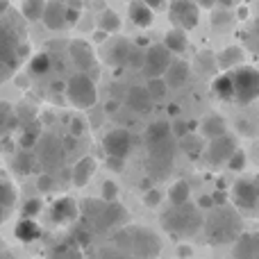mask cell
I'll return each instance as SVG.
<instances>
[{
  "label": "cell",
  "mask_w": 259,
  "mask_h": 259,
  "mask_svg": "<svg viewBox=\"0 0 259 259\" xmlns=\"http://www.w3.org/2000/svg\"><path fill=\"white\" fill-rule=\"evenodd\" d=\"M223 134H225V121H223V116H219V114H209V116L202 118V123H200V137L214 141V139L223 137Z\"/></svg>",
  "instance_id": "d6986e66"
},
{
  "label": "cell",
  "mask_w": 259,
  "mask_h": 259,
  "mask_svg": "<svg viewBox=\"0 0 259 259\" xmlns=\"http://www.w3.org/2000/svg\"><path fill=\"white\" fill-rule=\"evenodd\" d=\"M12 166H14V173H18V175H27V173L32 170V157L27 155V152H18V155L14 157Z\"/></svg>",
  "instance_id": "d6a6232c"
},
{
  "label": "cell",
  "mask_w": 259,
  "mask_h": 259,
  "mask_svg": "<svg viewBox=\"0 0 259 259\" xmlns=\"http://www.w3.org/2000/svg\"><path fill=\"white\" fill-rule=\"evenodd\" d=\"M14 234H16L18 241H23V243H32V241H36V239L41 237V228H39V223H36V221H32V219H23L21 223L16 225Z\"/></svg>",
  "instance_id": "603a6c76"
},
{
  "label": "cell",
  "mask_w": 259,
  "mask_h": 259,
  "mask_svg": "<svg viewBox=\"0 0 259 259\" xmlns=\"http://www.w3.org/2000/svg\"><path fill=\"white\" fill-rule=\"evenodd\" d=\"M105 112H107V114H114V112H118V100L109 98L107 103H105Z\"/></svg>",
  "instance_id": "c3c4849f"
},
{
  "label": "cell",
  "mask_w": 259,
  "mask_h": 259,
  "mask_svg": "<svg viewBox=\"0 0 259 259\" xmlns=\"http://www.w3.org/2000/svg\"><path fill=\"white\" fill-rule=\"evenodd\" d=\"M41 211V200L39 198H32V200H27L25 205H23V219H32L34 221V216Z\"/></svg>",
  "instance_id": "d590c367"
},
{
  "label": "cell",
  "mask_w": 259,
  "mask_h": 259,
  "mask_svg": "<svg viewBox=\"0 0 259 259\" xmlns=\"http://www.w3.org/2000/svg\"><path fill=\"white\" fill-rule=\"evenodd\" d=\"M255 34L259 36V18H257V23H255Z\"/></svg>",
  "instance_id": "e7e4bbea"
},
{
  "label": "cell",
  "mask_w": 259,
  "mask_h": 259,
  "mask_svg": "<svg viewBox=\"0 0 259 259\" xmlns=\"http://www.w3.org/2000/svg\"><path fill=\"white\" fill-rule=\"evenodd\" d=\"M77 205L73 198H59L57 202L53 205V209H50V219H53V223H59V225H66L71 223V221L77 219Z\"/></svg>",
  "instance_id": "5bb4252c"
},
{
  "label": "cell",
  "mask_w": 259,
  "mask_h": 259,
  "mask_svg": "<svg viewBox=\"0 0 259 259\" xmlns=\"http://www.w3.org/2000/svg\"><path fill=\"white\" fill-rule=\"evenodd\" d=\"M21 12H23V16H25V21H30V23L39 21V18H44L46 0H23Z\"/></svg>",
  "instance_id": "4316f807"
},
{
  "label": "cell",
  "mask_w": 259,
  "mask_h": 259,
  "mask_svg": "<svg viewBox=\"0 0 259 259\" xmlns=\"http://www.w3.org/2000/svg\"><path fill=\"white\" fill-rule=\"evenodd\" d=\"M118 30H121V18H118V14H114L112 9L103 12V16H100V32L114 34V32H118Z\"/></svg>",
  "instance_id": "f546056e"
},
{
  "label": "cell",
  "mask_w": 259,
  "mask_h": 259,
  "mask_svg": "<svg viewBox=\"0 0 259 259\" xmlns=\"http://www.w3.org/2000/svg\"><path fill=\"white\" fill-rule=\"evenodd\" d=\"M182 141V150H184V155L187 157H191V159H196V157H200L202 155V137H198V134H191L189 132L184 139H180Z\"/></svg>",
  "instance_id": "f1b7e54d"
},
{
  "label": "cell",
  "mask_w": 259,
  "mask_h": 259,
  "mask_svg": "<svg viewBox=\"0 0 259 259\" xmlns=\"http://www.w3.org/2000/svg\"><path fill=\"white\" fill-rule=\"evenodd\" d=\"M159 202H161V193L157 189H148L143 193V205L146 207H159Z\"/></svg>",
  "instance_id": "ab89813d"
},
{
  "label": "cell",
  "mask_w": 259,
  "mask_h": 259,
  "mask_svg": "<svg viewBox=\"0 0 259 259\" xmlns=\"http://www.w3.org/2000/svg\"><path fill=\"white\" fill-rule=\"evenodd\" d=\"M230 18H232V16H230V12H225V9H223V12H216L211 21H214V25L219 27V25H228Z\"/></svg>",
  "instance_id": "f6af8a7d"
},
{
  "label": "cell",
  "mask_w": 259,
  "mask_h": 259,
  "mask_svg": "<svg viewBox=\"0 0 259 259\" xmlns=\"http://www.w3.org/2000/svg\"><path fill=\"white\" fill-rule=\"evenodd\" d=\"M189 196H191V189H189V184L184 182V180H180V182H175L173 187L168 189V200L170 205H187L189 202Z\"/></svg>",
  "instance_id": "83f0119b"
},
{
  "label": "cell",
  "mask_w": 259,
  "mask_h": 259,
  "mask_svg": "<svg viewBox=\"0 0 259 259\" xmlns=\"http://www.w3.org/2000/svg\"><path fill=\"white\" fill-rule=\"evenodd\" d=\"M198 3H200L202 7H214V5L219 3V0H198Z\"/></svg>",
  "instance_id": "11a10c76"
},
{
  "label": "cell",
  "mask_w": 259,
  "mask_h": 259,
  "mask_svg": "<svg viewBox=\"0 0 259 259\" xmlns=\"http://www.w3.org/2000/svg\"><path fill=\"white\" fill-rule=\"evenodd\" d=\"M141 3H146L150 9H159L161 5H164V0H141Z\"/></svg>",
  "instance_id": "816d5d0a"
},
{
  "label": "cell",
  "mask_w": 259,
  "mask_h": 259,
  "mask_svg": "<svg viewBox=\"0 0 259 259\" xmlns=\"http://www.w3.org/2000/svg\"><path fill=\"white\" fill-rule=\"evenodd\" d=\"M241 59H243V50L237 48V46H232V48L221 50L219 59H216V66L223 68V71H228V68H239Z\"/></svg>",
  "instance_id": "d4e9b609"
},
{
  "label": "cell",
  "mask_w": 259,
  "mask_h": 259,
  "mask_svg": "<svg viewBox=\"0 0 259 259\" xmlns=\"http://www.w3.org/2000/svg\"><path fill=\"white\" fill-rule=\"evenodd\" d=\"M36 187H39V191H50V189L55 187V180L50 178V175H41V178L36 180Z\"/></svg>",
  "instance_id": "ee69618b"
},
{
  "label": "cell",
  "mask_w": 259,
  "mask_h": 259,
  "mask_svg": "<svg viewBox=\"0 0 259 259\" xmlns=\"http://www.w3.org/2000/svg\"><path fill=\"white\" fill-rule=\"evenodd\" d=\"M180 257H191V248L182 246V248H180Z\"/></svg>",
  "instance_id": "db71d44e"
},
{
  "label": "cell",
  "mask_w": 259,
  "mask_h": 259,
  "mask_svg": "<svg viewBox=\"0 0 259 259\" xmlns=\"http://www.w3.org/2000/svg\"><path fill=\"white\" fill-rule=\"evenodd\" d=\"M198 209H214V200H211V196L198 198Z\"/></svg>",
  "instance_id": "bcb514c9"
},
{
  "label": "cell",
  "mask_w": 259,
  "mask_h": 259,
  "mask_svg": "<svg viewBox=\"0 0 259 259\" xmlns=\"http://www.w3.org/2000/svg\"><path fill=\"white\" fill-rule=\"evenodd\" d=\"M5 34H7V30H5V27H3V25H0V39H3V36H5Z\"/></svg>",
  "instance_id": "be15d7a7"
},
{
  "label": "cell",
  "mask_w": 259,
  "mask_h": 259,
  "mask_svg": "<svg viewBox=\"0 0 259 259\" xmlns=\"http://www.w3.org/2000/svg\"><path fill=\"white\" fill-rule=\"evenodd\" d=\"M234 152H237V141H234V137L223 134V137L209 141V148H207V161H209L211 166L228 164L230 157H232Z\"/></svg>",
  "instance_id": "8fae6325"
},
{
  "label": "cell",
  "mask_w": 259,
  "mask_h": 259,
  "mask_svg": "<svg viewBox=\"0 0 259 259\" xmlns=\"http://www.w3.org/2000/svg\"><path fill=\"white\" fill-rule=\"evenodd\" d=\"M16 53H18V46H16V41H14V36L7 32V34L0 39V64L14 68V64L18 62Z\"/></svg>",
  "instance_id": "cb8c5ba5"
},
{
  "label": "cell",
  "mask_w": 259,
  "mask_h": 259,
  "mask_svg": "<svg viewBox=\"0 0 259 259\" xmlns=\"http://www.w3.org/2000/svg\"><path fill=\"white\" fill-rule=\"evenodd\" d=\"M164 46L168 53H184L189 46V39H187V32L182 30H170L164 39Z\"/></svg>",
  "instance_id": "484cf974"
},
{
  "label": "cell",
  "mask_w": 259,
  "mask_h": 259,
  "mask_svg": "<svg viewBox=\"0 0 259 259\" xmlns=\"http://www.w3.org/2000/svg\"><path fill=\"white\" fill-rule=\"evenodd\" d=\"M187 80H189V64L187 62L170 64L168 71H166V75H164V82H166L168 89H180Z\"/></svg>",
  "instance_id": "ac0fdd59"
},
{
  "label": "cell",
  "mask_w": 259,
  "mask_h": 259,
  "mask_svg": "<svg viewBox=\"0 0 259 259\" xmlns=\"http://www.w3.org/2000/svg\"><path fill=\"white\" fill-rule=\"evenodd\" d=\"M211 62H214V57H211V55H200V57H198V64H200V73H211V71H214V64H211Z\"/></svg>",
  "instance_id": "b9f144b4"
},
{
  "label": "cell",
  "mask_w": 259,
  "mask_h": 259,
  "mask_svg": "<svg viewBox=\"0 0 259 259\" xmlns=\"http://www.w3.org/2000/svg\"><path fill=\"white\" fill-rule=\"evenodd\" d=\"M116 196H118V187H116V182L107 180V182L103 184V200H105V202H116Z\"/></svg>",
  "instance_id": "74e56055"
},
{
  "label": "cell",
  "mask_w": 259,
  "mask_h": 259,
  "mask_svg": "<svg viewBox=\"0 0 259 259\" xmlns=\"http://www.w3.org/2000/svg\"><path fill=\"white\" fill-rule=\"evenodd\" d=\"M237 127L241 130V132H246V134H250V132H252L250 125H248V121H246V118H241V121H237Z\"/></svg>",
  "instance_id": "f907efd6"
},
{
  "label": "cell",
  "mask_w": 259,
  "mask_h": 259,
  "mask_svg": "<svg viewBox=\"0 0 259 259\" xmlns=\"http://www.w3.org/2000/svg\"><path fill=\"white\" fill-rule=\"evenodd\" d=\"M143 62H146V53L141 48H132V53L127 57L130 68H143Z\"/></svg>",
  "instance_id": "f35d334b"
},
{
  "label": "cell",
  "mask_w": 259,
  "mask_h": 259,
  "mask_svg": "<svg viewBox=\"0 0 259 259\" xmlns=\"http://www.w3.org/2000/svg\"><path fill=\"white\" fill-rule=\"evenodd\" d=\"M205 234L209 243H230L241 234V219L230 207H216V211L205 221Z\"/></svg>",
  "instance_id": "7a4b0ae2"
},
{
  "label": "cell",
  "mask_w": 259,
  "mask_h": 259,
  "mask_svg": "<svg viewBox=\"0 0 259 259\" xmlns=\"http://www.w3.org/2000/svg\"><path fill=\"white\" fill-rule=\"evenodd\" d=\"M191 127H193V123L189 125L187 121H175V123H170V134H173V139H184Z\"/></svg>",
  "instance_id": "8d00e7d4"
},
{
  "label": "cell",
  "mask_w": 259,
  "mask_h": 259,
  "mask_svg": "<svg viewBox=\"0 0 259 259\" xmlns=\"http://www.w3.org/2000/svg\"><path fill=\"white\" fill-rule=\"evenodd\" d=\"M34 141H39V132H36V130H25V132H23V139H21V143H23V148H27V146H32V143Z\"/></svg>",
  "instance_id": "7bdbcfd3"
},
{
  "label": "cell",
  "mask_w": 259,
  "mask_h": 259,
  "mask_svg": "<svg viewBox=\"0 0 259 259\" xmlns=\"http://www.w3.org/2000/svg\"><path fill=\"white\" fill-rule=\"evenodd\" d=\"M53 68V62H50V55L48 53H39L32 57L30 62V71L32 75H46V73Z\"/></svg>",
  "instance_id": "4dcf8cb0"
},
{
  "label": "cell",
  "mask_w": 259,
  "mask_h": 259,
  "mask_svg": "<svg viewBox=\"0 0 259 259\" xmlns=\"http://www.w3.org/2000/svg\"><path fill=\"white\" fill-rule=\"evenodd\" d=\"M170 64H173V62H170V53L166 50V46H164V44H159V46H150V48L146 50L143 73L148 75V80H152V77H164Z\"/></svg>",
  "instance_id": "30bf717a"
},
{
  "label": "cell",
  "mask_w": 259,
  "mask_h": 259,
  "mask_svg": "<svg viewBox=\"0 0 259 259\" xmlns=\"http://www.w3.org/2000/svg\"><path fill=\"white\" fill-rule=\"evenodd\" d=\"M18 87H21V89H27V80H25V77H18Z\"/></svg>",
  "instance_id": "680465c9"
},
{
  "label": "cell",
  "mask_w": 259,
  "mask_h": 259,
  "mask_svg": "<svg viewBox=\"0 0 259 259\" xmlns=\"http://www.w3.org/2000/svg\"><path fill=\"white\" fill-rule=\"evenodd\" d=\"M80 123H82V121H73V125H71V132H73V134H80V132H82V125H80Z\"/></svg>",
  "instance_id": "f5cc1de1"
},
{
  "label": "cell",
  "mask_w": 259,
  "mask_h": 259,
  "mask_svg": "<svg viewBox=\"0 0 259 259\" xmlns=\"http://www.w3.org/2000/svg\"><path fill=\"white\" fill-rule=\"evenodd\" d=\"M170 21L178 25V30L187 32V30H193V27L198 25V18H200V14H198V5L193 3V0H173L170 3Z\"/></svg>",
  "instance_id": "9c48e42d"
},
{
  "label": "cell",
  "mask_w": 259,
  "mask_h": 259,
  "mask_svg": "<svg viewBox=\"0 0 259 259\" xmlns=\"http://www.w3.org/2000/svg\"><path fill=\"white\" fill-rule=\"evenodd\" d=\"M94 170H96L94 157H82L75 164V168H73V184H75V187H87V182L91 180Z\"/></svg>",
  "instance_id": "44dd1931"
},
{
  "label": "cell",
  "mask_w": 259,
  "mask_h": 259,
  "mask_svg": "<svg viewBox=\"0 0 259 259\" xmlns=\"http://www.w3.org/2000/svg\"><path fill=\"white\" fill-rule=\"evenodd\" d=\"M109 259H132L130 255H114V257H109Z\"/></svg>",
  "instance_id": "94428289"
},
{
  "label": "cell",
  "mask_w": 259,
  "mask_h": 259,
  "mask_svg": "<svg viewBox=\"0 0 259 259\" xmlns=\"http://www.w3.org/2000/svg\"><path fill=\"white\" fill-rule=\"evenodd\" d=\"M7 216H9V211L5 209L3 205H0V223H3V221H7Z\"/></svg>",
  "instance_id": "6f0895ef"
},
{
  "label": "cell",
  "mask_w": 259,
  "mask_h": 259,
  "mask_svg": "<svg viewBox=\"0 0 259 259\" xmlns=\"http://www.w3.org/2000/svg\"><path fill=\"white\" fill-rule=\"evenodd\" d=\"M178 112H180V109L175 107V105H170V107H168V114H178Z\"/></svg>",
  "instance_id": "6125c7cd"
},
{
  "label": "cell",
  "mask_w": 259,
  "mask_h": 259,
  "mask_svg": "<svg viewBox=\"0 0 259 259\" xmlns=\"http://www.w3.org/2000/svg\"><path fill=\"white\" fill-rule=\"evenodd\" d=\"M211 91L219 100H225V103H232L234 100V82L232 75H219L211 82Z\"/></svg>",
  "instance_id": "7402d4cb"
},
{
  "label": "cell",
  "mask_w": 259,
  "mask_h": 259,
  "mask_svg": "<svg viewBox=\"0 0 259 259\" xmlns=\"http://www.w3.org/2000/svg\"><path fill=\"white\" fill-rule=\"evenodd\" d=\"M66 14H68L66 0H50V3H46V12H44L41 21H44L50 30H64V27L68 25Z\"/></svg>",
  "instance_id": "4fadbf2b"
},
{
  "label": "cell",
  "mask_w": 259,
  "mask_h": 259,
  "mask_svg": "<svg viewBox=\"0 0 259 259\" xmlns=\"http://www.w3.org/2000/svg\"><path fill=\"white\" fill-rule=\"evenodd\" d=\"M228 168L232 170V173H241V170L246 168V152L237 148V152H234V155L230 157V161H228Z\"/></svg>",
  "instance_id": "836d02e7"
},
{
  "label": "cell",
  "mask_w": 259,
  "mask_h": 259,
  "mask_svg": "<svg viewBox=\"0 0 259 259\" xmlns=\"http://www.w3.org/2000/svg\"><path fill=\"white\" fill-rule=\"evenodd\" d=\"M248 16V7H241L239 9V18H246Z\"/></svg>",
  "instance_id": "91938a15"
},
{
  "label": "cell",
  "mask_w": 259,
  "mask_h": 259,
  "mask_svg": "<svg viewBox=\"0 0 259 259\" xmlns=\"http://www.w3.org/2000/svg\"><path fill=\"white\" fill-rule=\"evenodd\" d=\"M232 202L241 211L259 209V180H237L232 187Z\"/></svg>",
  "instance_id": "8992f818"
},
{
  "label": "cell",
  "mask_w": 259,
  "mask_h": 259,
  "mask_svg": "<svg viewBox=\"0 0 259 259\" xmlns=\"http://www.w3.org/2000/svg\"><path fill=\"white\" fill-rule=\"evenodd\" d=\"M12 77V68L5 66V64H0V84H3L5 80H9Z\"/></svg>",
  "instance_id": "681fc988"
},
{
  "label": "cell",
  "mask_w": 259,
  "mask_h": 259,
  "mask_svg": "<svg viewBox=\"0 0 259 259\" xmlns=\"http://www.w3.org/2000/svg\"><path fill=\"white\" fill-rule=\"evenodd\" d=\"M50 259H77V248L73 246H59L53 250Z\"/></svg>",
  "instance_id": "e575fe53"
},
{
  "label": "cell",
  "mask_w": 259,
  "mask_h": 259,
  "mask_svg": "<svg viewBox=\"0 0 259 259\" xmlns=\"http://www.w3.org/2000/svg\"><path fill=\"white\" fill-rule=\"evenodd\" d=\"M161 225H164V230L168 234L184 239V237H193V234L200 232L205 221H202V214L198 211V207L187 202V205H178V207L170 205L161 214Z\"/></svg>",
  "instance_id": "6da1fadb"
},
{
  "label": "cell",
  "mask_w": 259,
  "mask_h": 259,
  "mask_svg": "<svg viewBox=\"0 0 259 259\" xmlns=\"http://www.w3.org/2000/svg\"><path fill=\"white\" fill-rule=\"evenodd\" d=\"M125 237H127V250L132 252L134 257H143V259H150L159 252V241L152 232L148 230H125Z\"/></svg>",
  "instance_id": "52a82bcc"
},
{
  "label": "cell",
  "mask_w": 259,
  "mask_h": 259,
  "mask_svg": "<svg viewBox=\"0 0 259 259\" xmlns=\"http://www.w3.org/2000/svg\"><path fill=\"white\" fill-rule=\"evenodd\" d=\"M132 146H134V137L123 127L112 130V132H107L103 139L105 155L114 157V159H125L130 155V150H132Z\"/></svg>",
  "instance_id": "ba28073f"
},
{
  "label": "cell",
  "mask_w": 259,
  "mask_h": 259,
  "mask_svg": "<svg viewBox=\"0 0 259 259\" xmlns=\"http://www.w3.org/2000/svg\"><path fill=\"white\" fill-rule=\"evenodd\" d=\"M107 166L112 170H123V159H114V157H107Z\"/></svg>",
  "instance_id": "7dc6e473"
},
{
  "label": "cell",
  "mask_w": 259,
  "mask_h": 259,
  "mask_svg": "<svg viewBox=\"0 0 259 259\" xmlns=\"http://www.w3.org/2000/svg\"><path fill=\"white\" fill-rule=\"evenodd\" d=\"M130 21L134 23L137 27H150L152 25V9L148 7L146 3H139V0H134V3H130Z\"/></svg>",
  "instance_id": "ffe728a7"
},
{
  "label": "cell",
  "mask_w": 259,
  "mask_h": 259,
  "mask_svg": "<svg viewBox=\"0 0 259 259\" xmlns=\"http://www.w3.org/2000/svg\"><path fill=\"white\" fill-rule=\"evenodd\" d=\"M146 89H148V94H150L152 103H155V100H164L166 98V91H168V87H166L164 77H152V80H148Z\"/></svg>",
  "instance_id": "1f68e13d"
},
{
  "label": "cell",
  "mask_w": 259,
  "mask_h": 259,
  "mask_svg": "<svg viewBox=\"0 0 259 259\" xmlns=\"http://www.w3.org/2000/svg\"><path fill=\"white\" fill-rule=\"evenodd\" d=\"M7 123H12V105L9 103H0V130Z\"/></svg>",
  "instance_id": "60d3db41"
},
{
  "label": "cell",
  "mask_w": 259,
  "mask_h": 259,
  "mask_svg": "<svg viewBox=\"0 0 259 259\" xmlns=\"http://www.w3.org/2000/svg\"><path fill=\"white\" fill-rule=\"evenodd\" d=\"M175 164V146H173V139L164 143H157V146L148 148V164L146 170L152 180H166L173 170Z\"/></svg>",
  "instance_id": "3957f363"
},
{
  "label": "cell",
  "mask_w": 259,
  "mask_h": 259,
  "mask_svg": "<svg viewBox=\"0 0 259 259\" xmlns=\"http://www.w3.org/2000/svg\"><path fill=\"white\" fill-rule=\"evenodd\" d=\"M7 7H9V3H7V0H0V18H3V14L7 12Z\"/></svg>",
  "instance_id": "9f6ffc18"
},
{
  "label": "cell",
  "mask_w": 259,
  "mask_h": 259,
  "mask_svg": "<svg viewBox=\"0 0 259 259\" xmlns=\"http://www.w3.org/2000/svg\"><path fill=\"white\" fill-rule=\"evenodd\" d=\"M66 100L77 109H91L98 100L96 82L87 73H75L66 82Z\"/></svg>",
  "instance_id": "277c9868"
},
{
  "label": "cell",
  "mask_w": 259,
  "mask_h": 259,
  "mask_svg": "<svg viewBox=\"0 0 259 259\" xmlns=\"http://www.w3.org/2000/svg\"><path fill=\"white\" fill-rule=\"evenodd\" d=\"M234 82V103L250 105L259 98V71L252 66H239L232 73Z\"/></svg>",
  "instance_id": "5b68a950"
},
{
  "label": "cell",
  "mask_w": 259,
  "mask_h": 259,
  "mask_svg": "<svg viewBox=\"0 0 259 259\" xmlns=\"http://www.w3.org/2000/svg\"><path fill=\"white\" fill-rule=\"evenodd\" d=\"M130 53H132V46H130V41L116 39L107 50H105V59H107L112 66H125Z\"/></svg>",
  "instance_id": "e0dca14e"
},
{
  "label": "cell",
  "mask_w": 259,
  "mask_h": 259,
  "mask_svg": "<svg viewBox=\"0 0 259 259\" xmlns=\"http://www.w3.org/2000/svg\"><path fill=\"white\" fill-rule=\"evenodd\" d=\"M125 105L132 109V112L146 114V112H150L152 109V98H150V94H148L146 87H134V89L127 91Z\"/></svg>",
  "instance_id": "9a60e30c"
},
{
  "label": "cell",
  "mask_w": 259,
  "mask_h": 259,
  "mask_svg": "<svg viewBox=\"0 0 259 259\" xmlns=\"http://www.w3.org/2000/svg\"><path fill=\"white\" fill-rule=\"evenodd\" d=\"M68 55H71L75 68H80V73H87V71H91V68H96V53L89 41H84V39L71 41Z\"/></svg>",
  "instance_id": "7c38bea8"
},
{
  "label": "cell",
  "mask_w": 259,
  "mask_h": 259,
  "mask_svg": "<svg viewBox=\"0 0 259 259\" xmlns=\"http://www.w3.org/2000/svg\"><path fill=\"white\" fill-rule=\"evenodd\" d=\"M143 139H146V146H157V143H164L168 141V139H173V134H170V123L168 121H155L150 123V125L146 127V132H143Z\"/></svg>",
  "instance_id": "2e32d148"
}]
</instances>
